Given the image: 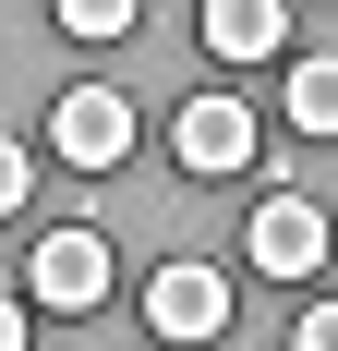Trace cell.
<instances>
[{
  "label": "cell",
  "instance_id": "6da1fadb",
  "mask_svg": "<svg viewBox=\"0 0 338 351\" xmlns=\"http://www.w3.org/2000/svg\"><path fill=\"white\" fill-rule=\"evenodd\" d=\"M49 158L121 170V158H133V97H121V85H61V97H49Z\"/></svg>",
  "mask_w": 338,
  "mask_h": 351
},
{
  "label": "cell",
  "instance_id": "7a4b0ae2",
  "mask_svg": "<svg viewBox=\"0 0 338 351\" xmlns=\"http://www.w3.org/2000/svg\"><path fill=\"white\" fill-rule=\"evenodd\" d=\"M25 291L49 303V315H97V303H109V230H36Z\"/></svg>",
  "mask_w": 338,
  "mask_h": 351
},
{
  "label": "cell",
  "instance_id": "3957f363",
  "mask_svg": "<svg viewBox=\"0 0 338 351\" xmlns=\"http://www.w3.org/2000/svg\"><path fill=\"white\" fill-rule=\"evenodd\" d=\"M242 254H254L266 279H314V267H326V206H314V194H290V182H278L266 206L242 218Z\"/></svg>",
  "mask_w": 338,
  "mask_h": 351
},
{
  "label": "cell",
  "instance_id": "277c9868",
  "mask_svg": "<svg viewBox=\"0 0 338 351\" xmlns=\"http://www.w3.org/2000/svg\"><path fill=\"white\" fill-rule=\"evenodd\" d=\"M145 327H157V339H218V327H230V279H218L205 254H169L157 279H145Z\"/></svg>",
  "mask_w": 338,
  "mask_h": 351
},
{
  "label": "cell",
  "instance_id": "5b68a950",
  "mask_svg": "<svg viewBox=\"0 0 338 351\" xmlns=\"http://www.w3.org/2000/svg\"><path fill=\"white\" fill-rule=\"evenodd\" d=\"M169 158L194 182H230V170H254V109L242 97H194L181 121H169Z\"/></svg>",
  "mask_w": 338,
  "mask_h": 351
},
{
  "label": "cell",
  "instance_id": "8992f818",
  "mask_svg": "<svg viewBox=\"0 0 338 351\" xmlns=\"http://www.w3.org/2000/svg\"><path fill=\"white\" fill-rule=\"evenodd\" d=\"M205 49L218 61H278L290 49V0H205Z\"/></svg>",
  "mask_w": 338,
  "mask_h": 351
},
{
  "label": "cell",
  "instance_id": "52a82bcc",
  "mask_svg": "<svg viewBox=\"0 0 338 351\" xmlns=\"http://www.w3.org/2000/svg\"><path fill=\"white\" fill-rule=\"evenodd\" d=\"M278 109H290V134H314V145H326V134H338V61H290Z\"/></svg>",
  "mask_w": 338,
  "mask_h": 351
},
{
  "label": "cell",
  "instance_id": "ba28073f",
  "mask_svg": "<svg viewBox=\"0 0 338 351\" xmlns=\"http://www.w3.org/2000/svg\"><path fill=\"white\" fill-rule=\"evenodd\" d=\"M133 12H145V0H49V25H61V36H97V49L133 36Z\"/></svg>",
  "mask_w": 338,
  "mask_h": 351
},
{
  "label": "cell",
  "instance_id": "9c48e42d",
  "mask_svg": "<svg viewBox=\"0 0 338 351\" xmlns=\"http://www.w3.org/2000/svg\"><path fill=\"white\" fill-rule=\"evenodd\" d=\"M25 194H36V158H25V145H12V134H0V218L25 206Z\"/></svg>",
  "mask_w": 338,
  "mask_h": 351
},
{
  "label": "cell",
  "instance_id": "30bf717a",
  "mask_svg": "<svg viewBox=\"0 0 338 351\" xmlns=\"http://www.w3.org/2000/svg\"><path fill=\"white\" fill-rule=\"evenodd\" d=\"M290 351H338V303H314V315L290 327Z\"/></svg>",
  "mask_w": 338,
  "mask_h": 351
},
{
  "label": "cell",
  "instance_id": "8fae6325",
  "mask_svg": "<svg viewBox=\"0 0 338 351\" xmlns=\"http://www.w3.org/2000/svg\"><path fill=\"white\" fill-rule=\"evenodd\" d=\"M0 351H25V303H12V291H0Z\"/></svg>",
  "mask_w": 338,
  "mask_h": 351
}]
</instances>
